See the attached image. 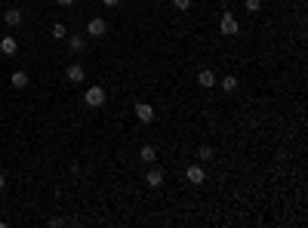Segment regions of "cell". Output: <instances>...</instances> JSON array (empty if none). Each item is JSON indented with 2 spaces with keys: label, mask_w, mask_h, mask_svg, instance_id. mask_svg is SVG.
<instances>
[{
  "label": "cell",
  "mask_w": 308,
  "mask_h": 228,
  "mask_svg": "<svg viewBox=\"0 0 308 228\" xmlns=\"http://www.w3.org/2000/svg\"><path fill=\"white\" fill-rule=\"evenodd\" d=\"M84 102H86L89 108H102V105H105V89L93 84V86H89L86 93H84Z\"/></svg>",
  "instance_id": "obj_1"
},
{
  "label": "cell",
  "mask_w": 308,
  "mask_h": 228,
  "mask_svg": "<svg viewBox=\"0 0 308 228\" xmlns=\"http://www.w3.org/2000/svg\"><path fill=\"white\" fill-rule=\"evenodd\" d=\"M219 31L225 34V37H237L241 34V25H237V19L231 13H222V22H219Z\"/></svg>",
  "instance_id": "obj_2"
},
{
  "label": "cell",
  "mask_w": 308,
  "mask_h": 228,
  "mask_svg": "<svg viewBox=\"0 0 308 228\" xmlns=\"http://www.w3.org/2000/svg\"><path fill=\"white\" fill-rule=\"evenodd\" d=\"M86 34H89V37H105V34H108V22L99 19V16H93V19L86 22Z\"/></svg>",
  "instance_id": "obj_3"
},
{
  "label": "cell",
  "mask_w": 308,
  "mask_h": 228,
  "mask_svg": "<svg viewBox=\"0 0 308 228\" xmlns=\"http://www.w3.org/2000/svg\"><path fill=\"white\" fill-rule=\"evenodd\" d=\"M185 176H188L191 185H203V179H207V173H203V167H200V164H191V167L185 170Z\"/></svg>",
  "instance_id": "obj_4"
},
{
  "label": "cell",
  "mask_w": 308,
  "mask_h": 228,
  "mask_svg": "<svg viewBox=\"0 0 308 228\" xmlns=\"http://www.w3.org/2000/svg\"><path fill=\"white\" fill-rule=\"evenodd\" d=\"M136 117H139L142 123H151L154 120V108L148 105V102H136Z\"/></svg>",
  "instance_id": "obj_5"
},
{
  "label": "cell",
  "mask_w": 308,
  "mask_h": 228,
  "mask_svg": "<svg viewBox=\"0 0 308 228\" xmlns=\"http://www.w3.org/2000/svg\"><path fill=\"white\" fill-rule=\"evenodd\" d=\"M65 77H68L71 84H84L86 71H84V65H68V68H65Z\"/></svg>",
  "instance_id": "obj_6"
},
{
  "label": "cell",
  "mask_w": 308,
  "mask_h": 228,
  "mask_svg": "<svg viewBox=\"0 0 308 228\" xmlns=\"http://www.w3.org/2000/svg\"><path fill=\"white\" fill-rule=\"evenodd\" d=\"M145 182H148V185H151V188H161V185H164V170H161V167H154V170H148V176H145Z\"/></svg>",
  "instance_id": "obj_7"
},
{
  "label": "cell",
  "mask_w": 308,
  "mask_h": 228,
  "mask_svg": "<svg viewBox=\"0 0 308 228\" xmlns=\"http://www.w3.org/2000/svg\"><path fill=\"white\" fill-rule=\"evenodd\" d=\"M3 22H6L9 28H19V25H22V9H19V6H16V9H6V13H3Z\"/></svg>",
  "instance_id": "obj_8"
},
{
  "label": "cell",
  "mask_w": 308,
  "mask_h": 228,
  "mask_svg": "<svg viewBox=\"0 0 308 228\" xmlns=\"http://www.w3.org/2000/svg\"><path fill=\"white\" fill-rule=\"evenodd\" d=\"M9 84H13L16 89H25V86L31 84V77H28L25 71H13V74H9Z\"/></svg>",
  "instance_id": "obj_9"
},
{
  "label": "cell",
  "mask_w": 308,
  "mask_h": 228,
  "mask_svg": "<svg viewBox=\"0 0 308 228\" xmlns=\"http://www.w3.org/2000/svg\"><path fill=\"white\" fill-rule=\"evenodd\" d=\"M68 47H71L74 53H84L86 50V37L84 34H68Z\"/></svg>",
  "instance_id": "obj_10"
},
{
  "label": "cell",
  "mask_w": 308,
  "mask_h": 228,
  "mask_svg": "<svg viewBox=\"0 0 308 228\" xmlns=\"http://www.w3.org/2000/svg\"><path fill=\"white\" fill-rule=\"evenodd\" d=\"M0 53H3V56H16L19 53L16 37H3V40H0Z\"/></svg>",
  "instance_id": "obj_11"
},
{
  "label": "cell",
  "mask_w": 308,
  "mask_h": 228,
  "mask_svg": "<svg viewBox=\"0 0 308 228\" xmlns=\"http://www.w3.org/2000/svg\"><path fill=\"white\" fill-rule=\"evenodd\" d=\"M197 84H200L203 89H213V86H216V74H213V71H207V68H203V71L197 74Z\"/></svg>",
  "instance_id": "obj_12"
},
{
  "label": "cell",
  "mask_w": 308,
  "mask_h": 228,
  "mask_svg": "<svg viewBox=\"0 0 308 228\" xmlns=\"http://www.w3.org/2000/svg\"><path fill=\"white\" fill-rule=\"evenodd\" d=\"M139 157H142V164H154L157 161V151L151 145H142V151H139Z\"/></svg>",
  "instance_id": "obj_13"
},
{
  "label": "cell",
  "mask_w": 308,
  "mask_h": 228,
  "mask_svg": "<svg viewBox=\"0 0 308 228\" xmlns=\"http://www.w3.org/2000/svg\"><path fill=\"white\" fill-rule=\"evenodd\" d=\"M219 86L225 89V93H234V89H237V77H234V74H228V77H222V81H219Z\"/></svg>",
  "instance_id": "obj_14"
},
{
  "label": "cell",
  "mask_w": 308,
  "mask_h": 228,
  "mask_svg": "<svg viewBox=\"0 0 308 228\" xmlns=\"http://www.w3.org/2000/svg\"><path fill=\"white\" fill-rule=\"evenodd\" d=\"M53 37H56V40H65V37H68V28L62 25V22H56V25H53Z\"/></svg>",
  "instance_id": "obj_15"
},
{
  "label": "cell",
  "mask_w": 308,
  "mask_h": 228,
  "mask_svg": "<svg viewBox=\"0 0 308 228\" xmlns=\"http://www.w3.org/2000/svg\"><path fill=\"white\" fill-rule=\"evenodd\" d=\"M213 154H216V151H213L210 145H200V148H197V157H200V161H213Z\"/></svg>",
  "instance_id": "obj_16"
},
{
  "label": "cell",
  "mask_w": 308,
  "mask_h": 228,
  "mask_svg": "<svg viewBox=\"0 0 308 228\" xmlns=\"http://www.w3.org/2000/svg\"><path fill=\"white\" fill-rule=\"evenodd\" d=\"M247 9H250V13H259V9H262V0H247Z\"/></svg>",
  "instance_id": "obj_17"
},
{
  "label": "cell",
  "mask_w": 308,
  "mask_h": 228,
  "mask_svg": "<svg viewBox=\"0 0 308 228\" xmlns=\"http://www.w3.org/2000/svg\"><path fill=\"white\" fill-rule=\"evenodd\" d=\"M173 3H176V9H188V6H191V0H173Z\"/></svg>",
  "instance_id": "obj_18"
},
{
  "label": "cell",
  "mask_w": 308,
  "mask_h": 228,
  "mask_svg": "<svg viewBox=\"0 0 308 228\" xmlns=\"http://www.w3.org/2000/svg\"><path fill=\"white\" fill-rule=\"evenodd\" d=\"M105 6H120V0H102Z\"/></svg>",
  "instance_id": "obj_19"
},
{
  "label": "cell",
  "mask_w": 308,
  "mask_h": 228,
  "mask_svg": "<svg viewBox=\"0 0 308 228\" xmlns=\"http://www.w3.org/2000/svg\"><path fill=\"white\" fill-rule=\"evenodd\" d=\"M59 6H74V0H56Z\"/></svg>",
  "instance_id": "obj_20"
},
{
  "label": "cell",
  "mask_w": 308,
  "mask_h": 228,
  "mask_svg": "<svg viewBox=\"0 0 308 228\" xmlns=\"http://www.w3.org/2000/svg\"><path fill=\"white\" fill-rule=\"evenodd\" d=\"M3 188H6V176H3V173H0V191H3Z\"/></svg>",
  "instance_id": "obj_21"
},
{
  "label": "cell",
  "mask_w": 308,
  "mask_h": 228,
  "mask_svg": "<svg viewBox=\"0 0 308 228\" xmlns=\"http://www.w3.org/2000/svg\"><path fill=\"white\" fill-rule=\"evenodd\" d=\"M16 3H22V0H16Z\"/></svg>",
  "instance_id": "obj_22"
}]
</instances>
